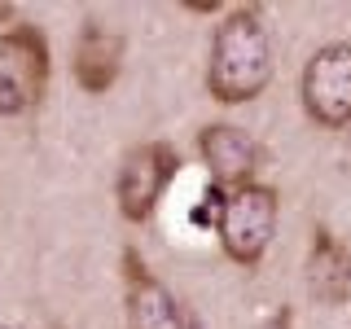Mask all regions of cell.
I'll list each match as a JSON object with an SVG mask.
<instances>
[{"label":"cell","instance_id":"obj_11","mask_svg":"<svg viewBox=\"0 0 351 329\" xmlns=\"http://www.w3.org/2000/svg\"><path fill=\"white\" fill-rule=\"evenodd\" d=\"M14 14H18V9L9 5V0H0V22H9V18H14Z\"/></svg>","mask_w":351,"mask_h":329},{"label":"cell","instance_id":"obj_10","mask_svg":"<svg viewBox=\"0 0 351 329\" xmlns=\"http://www.w3.org/2000/svg\"><path fill=\"white\" fill-rule=\"evenodd\" d=\"M259 329H290V307H281V312H272L268 321H263Z\"/></svg>","mask_w":351,"mask_h":329},{"label":"cell","instance_id":"obj_12","mask_svg":"<svg viewBox=\"0 0 351 329\" xmlns=\"http://www.w3.org/2000/svg\"><path fill=\"white\" fill-rule=\"evenodd\" d=\"M189 329H202V325H197V321H193V316H189Z\"/></svg>","mask_w":351,"mask_h":329},{"label":"cell","instance_id":"obj_2","mask_svg":"<svg viewBox=\"0 0 351 329\" xmlns=\"http://www.w3.org/2000/svg\"><path fill=\"white\" fill-rule=\"evenodd\" d=\"M277 189L272 184H246V189H233L219 202L215 228H219V246L224 255L241 263V268H255V263L268 255L272 237H277Z\"/></svg>","mask_w":351,"mask_h":329},{"label":"cell","instance_id":"obj_3","mask_svg":"<svg viewBox=\"0 0 351 329\" xmlns=\"http://www.w3.org/2000/svg\"><path fill=\"white\" fill-rule=\"evenodd\" d=\"M49 71L53 58L40 27L18 22V27L0 31V119L36 110L49 88Z\"/></svg>","mask_w":351,"mask_h":329},{"label":"cell","instance_id":"obj_8","mask_svg":"<svg viewBox=\"0 0 351 329\" xmlns=\"http://www.w3.org/2000/svg\"><path fill=\"white\" fill-rule=\"evenodd\" d=\"M119 71H123V36L97 18H84L80 40H75V58H71L75 84L84 93H106V88H114Z\"/></svg>","mask_w":351,"mask_h":329},{"label":"cell","instance_id":"obj_4","mask_svg":"<svg viewBox=\"0 0 351 329\" xmlns=\"http://www.w3.org/2000/svg\"><path fill=\"white\" fill-rule=\"evenodd\" d=\"M180 171V149L167 145V141H145V145L128 149L123 154V167H119L114 180V202L119 215L128 224H145V219L158 211L167 184Z\"/></svg>","mask_w":351,"mask_h":329},{"label":"cell","instance_id":"obj_9","mask_svg":"<svg viewBox=\"0 0 351 329\" xmlns=\"http://www.w3.org/2000/svg\"><path fill=\"white\" fill-rule=\"evenodd\" d=\"M303 281L321 307H343L351 299V250L343 237H334L329 228H316L312 246H307Z\"/></svg>","mask_w":351,"mask_h":329},{"label":"cell","instance_id":"obj_6","mask_svg":"<svg viewBox=\"0 0 351 329\" xmlns=\"http://www.w3.org/2000/svg\"><path fill=\"white\" fill-rule=\"evenodd\" d=\"M197 154L215 175V189H246L259 171V145L237 123H206L197 132Z\"/></svg>","mask_w":351,"mask_h":329},{"label":"cell","instance_id":"obj_5","mask_svg":"<svg viewBox=\"0 0 351 329\" xmlns=\"http://www.w3.org/2000/svg\"><path fill=\"white\" fill-rule=\"evenodd\" d=\"M303 110L321 127H351V44H321L303 66Z\"/></svg>","mask_w":351,"mask_h":329},{"label":"cell","instance_id":"obj_7","mask_svg":"<svg viewBox=\"0 0 351 329\" xmlns=\"http://www.w3.org/2000/svg\"><path fill=\"white\" fill-rule=\"evenodd\" d=\"M128 268V329H189V316L176 303V294L145 268L136 250H123Z\"/></svg>","mask_w":351,"mask_h":329},{"label":"cell","instance_id":"obj_1","mask_svg":"<svg viewBox=\"0 0 351 329\" xmlns=\"http://www.w3.org/2000/svg\"><path fill=\"white\" fill-rule=\"evenodd\" d=\"M272 31L263 22L259 5L228 9L211 36V58H206V93L219 106L255 101L272 84Z\"/></svg>","mask_w":351,"mask_h":329}]
</instances>
